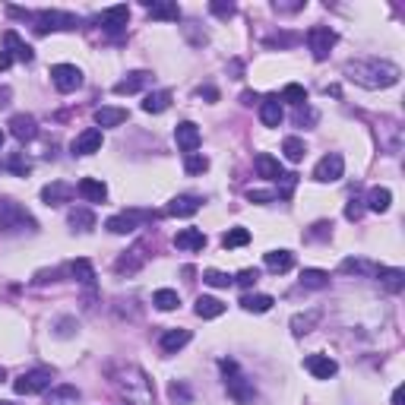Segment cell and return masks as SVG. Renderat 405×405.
Listing matches in <instances>:
<instances>
[{
    "label": "cell",
    "instance_id": "obj_32",
    "mask_svg": "<svg viewBox=\"0 0 405 405\" xmlns=\"http://www.w3.org/2000/svg\"><path fill=\"white\" fill-rule=\"evenodd\" d=\"M45 402L48 405H76L79 402V390L76 386H54V390H48Z\"/></svg>",
    "mask_w": 405,
    "mask_h": 405
},
{
    "label": "cell",
    "instance_id": "obj_1",
    "mask_svg": "<svg viewBox=\"0 0 405 405\" xmlns=\"http://www.w3.org/2000/svg\"><path fill=\"white\" fill-rule=\"evenodd\" d=\"M105 377L111 390L130 405H152V380L143 368H136L130 361H114L105 368Z\"/></svg>",
    "mask_w": 405,
    "mask_h": 405
},
{
    "label": "cell",
    "instance_id": "obj_7",
    "mask_svg": "<svg viewBox=\"0 0 405 405\" xmlns=\"http://www.w3.org/2000/svg\"><path fill=\"white\" fill-rule=\"evenodd\" d=\"M336 32L330 29V26H314V29L308 32V45H310V54H314V60H326L332 51V45H336Z\"/></svg>",
    "mask_w": 405,
    "mask_h": 405
},
{
    "label": "cell",
    "instance_id": "obj_23",
    "mask_svg": "<svg viewBox=\"0 0 405 405\" xmlns=\"http://www.w3.org/2000/svg\"><path fill=\"white\" fill-rule=\"evenodd\" d=\"M146 10H149L152 19H168V23H178L180 19V7L178 3H168V0H146Z\"/></svg>",
    "mask_w": 405,
    "mask_h": 405
},
{
    "label": "cell",
    "instance_id": "obj_47",
    "mask_svg": "<svg viewBox=\"0 0 405 405\" xmlns=\"http://www.w3.org/2000/svg\"><path fill=\"white\" fill-rule=\"evenodd\" d=\"M209 13L218 16V19H232V16H234V3H225V0H212V3H209Z\"/></svg>",
    "mask_w": 405,
    "mask_h": 405
},
{
    "label": "cell",
    "instance_id": "obj_52",
    "mask_svg": "<svg viewBox=\"0 0 405 405\" xmlns=\"http://www.w3.org/2000/svg\"><path fill=\"white\" fill-rule=\"evenodd\" d=\"M361 216H364V206H361V200H352L346 206V218H348V222H358Z\"/></svg>",
    "mask_w": 405,
    "mask_h": 405
},
{
    "label": "cell",
    "instance_id": "obj_48",
    "mask_svg": "<svg viewBox=\"0 0 405 405\" xmlns=\"http://www.w3.org/2000/svg\"><path fill=\"white\" fill-rule=\"evenodd\" d=\"M168 396H171V402H190V390L184 383H171V386H168Z\"/></svg>",
    "mask_w": 405,
    "mask_h": 405
},
{
    "label": "cell",
    "instance_id": "obj_4",
    "mask_svg": "<svg viewBox=\"0 0 405 405\" xmlns=\"http://www.w3.org/2000/svg\"><path fill=\"white\" fill-rule=\"evenodd\" d=\"M54 380L51 368H32L26 374H19V380H13V393L16 396H35V393H48Z\"/></svg>",
    "mask_w": 405,
    "mask_h": 405
},
{
    "label": "cell",
    "instance_id": "obj_9",
    "mask_svg": "<svg viewBox=\"0 0 405 405\" xmlns=\"http://www.w3.org/2000/svg\"><path fill=\"white\" fill-rule=\"evenodd\" d=\"M98 23H102V29H105V35H111V38H120L124 32H127V23H130V7H111V10H105V13L98 16Z\"/></svg>",
    "mask_w": 405,
    "mask_h": 405
},
{
    "label": "cell",
    "instance_id": "obj_28",
    "mask_svg": "<svg viewBox=\"0 0 405 405\" xmlns=\"http://www.w3.org/2000/svg\"><path fill=\"white\" fill-rule=\"evenodd\" d=\"M187 342H190V330H168L165 336L158 339V346H162V352H165V355L180 352Z\"/></svg>",
    "mask_w": 405,
    "mask_h": 405
},
{
    "label": "cell",
    "instance_id": "obj_21",
    "mask_svg": "<svg viewBox=\"0 0 405 405\" xmlns=\"http://www.w3.org/2000/svg\"><path fill=\"white\" fill-rule=\"evenodd\" d=\"M374 276L380 279V285L386 288V292H393V294H399L405 288V272L402 270H393V266H377Z\"/></svg>",
    "mask_w": 405,
    "mask_h": 405
},
{
    "label": "cell",
    "instance_id": "obj_41",
    "mask_svg": "<svg viewBox=\"0 0 405 405\" xmlns=\"http://www.w3.org/2000/svg\"><path fill=\"white\" fill-rule=\"evenodd\" d=\"M3 168H7V171H13V174H19V178H26V174L32 171V162L23 156V152H16V156H10L7 162H3Z\"/></svg>",
    "mask_w": 405,
    "mask_h": 405
},
{
    "label": "cell",
    "instance_id": "obj_30",
    "mask_svg": "<svg viewBox=\"0 0 405 405\" xmlns=\"http://www.w3.org/2000/svg\"><path fill=\"white\" fill-rule=\"evenodd\" d=\"M292 266H294L292 250H270V254H266V270L270 272H288Z\"/></svg>",
    "mask_w": 405,
    "mask_h": 405
},
{
    "label": "cell",
    "instance_id": "obj_8",
    "mask_svg": "<svg viewBox=\"0 0 405 405\" xmlns=\"http://www.w3.org/2000/svg\"><path fill=\"white\" fill-rule=\"evenodd\" d=\"M222 370H225V383H228V393H232L234 402H250L254 399V386L238 374L234 361H222Z\"/></svg>",
    "mask_w": 405,
    "mask_h": 405
},
{
    "label": "cell",
    "instance_id": "obj_26",
    "mask_svg": "<svg viewBox=\"0 0 405 405\" xmlns=\"http://www.w3.org/2000/svg\"><path fill=\"white\" fill-rule=\"evenodd\" d=\"M320 317H323L320 308H310L308 314H294L292 317V332H294V336H308L317 323H320Z\"/></svg>",
    "mask_w": 405,
    "mask_h": 405
},
{
    "label": "cell",
    "instance_id": "obj_6",
    "mask_svg": "<svg viewBox=\"0 0 405 405\" xmlns=\"http://www.w3.org/2000/svg\"><path fill=\"white\" fill-rule=\"evenodd\" d=\"M19 225H29L35 228V218L13 200H0V232H10V228H19Z\"/></svg>",
    "mask_w": 405,
    "mask_h": 405
},
{
    "label": "cell",
    "instance_id": "obj_20",
    "mask_svg": "<svg viewBox=\"0 0 405 405\" xmlns=\"http://www.w3.org/2000/svg\"><path fill=\"white\" fill-rule=\"evenodd\" d=\"M282 102H279V95H270V98H263V105H260V120H263V127H279L282 124Z\"/></svg>",
    "mask_w": 405,
    "mask_h": 405
},
{
    "label": "cell",
    "instance_id": "obj_36",
    "mask_svg": "<svg viewBox=\"0 0 405 405\" xmlns=\"http://www.w3.org/2000/svg\"><path fill=\"white\" fill-rule=\"evenodd\" d=\"M390 202H393L390 187H374L368 194V209L370 212H386V209H390Z\"/></svg>",
    "mask_w": 405,
    "mask_h": 405
},
{
    "label": "cell",
    "instance_id": "obj_27",
    "mask_svg": "<svg viewBox=\"0 0 405 405\" xmlns=\"http://www.w3.org/2000/svg\"><path fill=\"white\" fill-rule=\"evenodd\" d=\"M194 310H196V317H202V320H216V317L225 314V304H222L218 298H209V294H200Z\"/></svg>",
    "mask_w": 405,
    "mask_h": 405
},
{
    "label": "cell",
    "instance_id": "obj_62",
    "mask_svg": "<svg viewBox=\"0 0 405 405\" xmlns=\"http://www.w3.org/2000/svg\"><path fill=\"white\" fill-rule=\"evenodd\" d=\"M0 146H3V130H0Z\"/></svg>",
    "mask_w": 405,
    "mask_h": 405
},
{
    "label": "cell",
    "instance_id": "obj_35",
    "mask_svg": "<svg viewBox=\"0 0 405 405\" xmlns=\"http://www.w3.org/2000/svg\"><path fill=\"white\" fill-rule=\"evenodd\" d=\"M143 263H146V256H143V247H133V250H130V254H124L117 263H114V270H117L120 276H124V272H136V270H140V266H143Z\"/></svg>",
    "mask_w": 405,
    "mask_h": 405
},
{
    "label": "cell",
    "instance_id": "obj_42",
    "mask_svg": "<svg viewBox=\"0 0 405 405\" xmlns=\"http://www.w3.org/2000/svg\"><path fill=\"white\" fill-rule=\"evenodd\" d=\"M282 102H292V105H304L308 102V89L304 86H298V83H288L285 89H282Z\"/></svg>",
    "mask_w": 405,
    "mask_h": 405
},
{
    "label": "cell",
    "instance_id": "obj_22",
    "mask_svg": "<svg viewBox=\"0 0 405 405\" xmlns=\"http://www.w3.org/2000/svg\"><path fill=\"white\" fill-rule=\"evenodd\" d=\"M67 272L76 279V282H79V285L95 288V270H92L89 260H83V256H79V260H70L67 263Z\"/></svg>",
    "mask_w": 405,
    "mask_h": 405
},
{
    "label": "cell",
    "instance_id": "obj_45",
    "mask_svg": "<svg viewBox=\"0 0 405 405\" xmlns=\"http://www.w3.org/2000/svg\"><path fill=\"white\" fill-rule=\"evenodd\" d=\"M184 171H187V174H202V171H209V158H206V156H196V152H190V156L184 158Z\"/></svg>",
    "mask_w": 405,
    "mask_h": 405
},
{
    "label": "cell",
    "instance_id": "obj_2",
    "mask_svg": "<svg viewBox=\"0 0 405 405\" xmlns=\"http://www.w3.org/2000/svg\"><path fill=\"white\" fill-rule=\"evenodd\" d=\"M399 76H402V70L380 57H358L346 64V79L364 86V89H390L399 83Z\"/></svg>",
    "mask_w": 405,
    "mask_h": 405
},
{
    "label": "cell",
    "instance_id": "obj_38",
    "mask_svg": "<svg viewBox=\"0 0 405 405\" xmlns=\"http://www.w3.org/2000/svg\"><path fill=\"white\" fill-rule=\"evenodd\" d=\"M70 225L79 228V232H89V228H95V212L92 209H70Z\"/></svg>",
    "mask_w": 405,
    "mask_h": 405
},
{
    "label": "cell",
    "instance_id": "obj_44",
    "mask_svg": "<svg viewBox=\"0 0 405 405\" xmlns=\"http://www.w3.org/2000/svg\"><path fill=\"white\" fill-rule=\"evenodd\" d=\"M202 282H206V285H212V288L234 285V279L228 276V272H218V270H206V272H202Z\"/></svg>",
    "mask_w": 405,
    "mask_h": 405
},
{
    "label": "cell",
    "instance_id": "obj_53",
    "mask_svg": "<svg viewBox=\"0 0 405 405\" xmlns=\"http://www.w3.org/2000/svg\"><path fill=\"white\" fill-rule=\"evenodd\" d=\"M330 228H332L330 222H317V225L310 228V234H308V238H314V241H317V238H326V234H330Z\"/></svg>",
    "mask_w": 405,
    "mask_h": 405
},
{
    "label": "cell",
    "instance_id": "obj_59",
    "mask_svg": "<svg viewBox=\"0 0 405 405\" xmlns=\"http://www.w3.org/2000/svg\"><path fill=\"white\" fill-rule=\"evenodd\" d=\"M241 102H244V105H254V102H256V92H244V95H241Z\"/></svg>",
    "mask_w": 405,
    "mask_h": 405
},
{
    "label": "cell",
    "instance_id": "obj_18",
    "mask_svg": "<svg viewBox=\"0 0 405 405\" xmlns=\"http://www.w3.org/2000/svg\"><path fill=\"white\" fill-rule=\"evenodd\" d=\"M76 194L83 196L86 202H105L108 187H105V180H98V178H83L76 184Z\"/></svg>",
    "mask_w": 405,
    "mask_h": 405
},
{
    "label": "cell",
    "instance_id": "obj_37",
    "mask_svg": "<svg viewBox=\"0 0 405 405\" xmlns=\"http://www.w3.org/2000/svg\"><path fill=\"white\" fill-rule=\"evenodd\" d=\"M152 304H156L158 310H174L180 304V294L174 292V288H158V292L152 294Z\"/></svg>",
    "mask_w": 405,
    "mask_h": 405
},
{
    "label": "cell",
    "instance_id": "obj_16",
    "mask_svg": "<svg viewBox=\"0 0 405 405\" xmlns=\"http://www.w3.org/2000/svg\"><path fill=\"white\" fill-rule=\"evenodd\" d=\"M10 133L19 140V143H29V140H35L38 136V124L32 114H13L10 117Z\"/></svg>",
    "mask_w": 405,
    "mask_h": 405
},
{
    "label": "cell",
    "instance_id": "obj_58",
    "mask_svg": "<svg viewBox=\"0 0 405 405\" xmlns=\"http://www.w3.org/2000/svg\"><path fill=\"white\" fill-rule=\"evenodd\" d=\"M3 105H10V89L7 86H0V108Z\"/></svg>",
    "mask_w": 405,
    "mask_h": 405
},
{
    "label": "cell",
    "instance_id": "obj_24",
    "mask_svg": "<svg viewBox=\"0 0 405 405\" xmlns=\"http://www.w3.org/2000/svg\"><path fill=\"white\" fill-rule=\"evenodd\" d=\"M174 247L180 250H202L206 247V234L200 228H184V232L174 234Z\"/></svg>",
    "mask_w": 405,
    "mask_h": 405
},
{
    "label": "cell",
    "instance_id": "obj_29",
    "mask_svg": "<svg viewBox=\"0 0 405 405\" xmlns=\"http://www.w3.org/2000/svg\"><path fill=\"white\" fill-rule=\"evenodd\" d=\"M256 174H260V178H270V180H279L282 178V165H279V158H272L270 152H260V156H256Z\"/></svg>",
    "mask_w": 405,
    "mask_h": 405
},
{
    "label": "cell",
    "instance_id": "obj_3",
    "mask_svg": "<svg viewBox=\"0 0 405 405\" xmlns=\"http://www.w3.org/2000/svg\"><path fill=\"white\" fill-rule=\"evenodd\" d=\"M32 23H35L38 35H48V32L76 29V26H79V19H76L73 13H64V10H38V13H32Z\"/></svg>",
    "mask_w": 405,
    "mask_h": 405
},
{
    "label": "cell",
    "instance_id": "obj_34",
    "mask_svg": "<svg viewBox=\"0 0 405 405\" xmlns=\"http://www.w3.org/2000/svg\"><path fill=\"white\" fill-rule=\"evenodd\" d=\"M124 120H127V111H124V108H98L95 111L98 127H120Z\"/></svg>",
    "mask_w": 405,
    "mask_h": 405
},
{
    "label": "cell",
    "instance_id": "obj_10",
    "mask_svg": "<svg viewBox=\"0 0 405 405\" xmlns=\"http://www.w3.org/2000/svg\"><path fill=\"white\" fill-rule=\"evenodd\" d=\"M51 83L57 86V92H76L83 86V73L73 64H57V67H51Z\"/></svg>",
    "mask_w": 405,
    "mask_h": 405
},
{
    "label": "cell",
    "instance_id": "obj_31",
    "mask_svg": "<svg viewBox=\"0 0 405 405\" xmlns=\"http://www.w3.org/2000/svg\"><path fill=\"white\" fill-rule=\"evenodd\" d=\"M168 108H171V92H168V89L149 92V95H146V102H143V111L146 114H162V111H168Z\"/></svg>",
    "mask_w": 405,
    "mask_h": 405
},
{
    "label": "cell",
    "instance_id": "obj_51",
    "mask_svg": "<svg viewBox=\"0 0 405 405\" xmlns=\"http://www.w3.org/2000/svg\"><path fill=\"white\" fill-rule=\"evenodd\" d=\"M73 330H76V320H73V317H64V320H57V336L60 339L73 336Z\"/></svg>",
    "mask_w": 405,
    "mask_h": 405
},
{
    "label": "cell",
    "instance_id": "obj_5",
    "mask_svg": "<svg viewBox=\"0 0 405 405\" xmlns=\"http://www.w3.org/2000/svg\"><path fill=\"white\" fill-rule=\"evenodd\" d=\"M146 222H152V212L146 209H130V212H120V216H111L105 222V228L111 234H130L136 232L140 225H146Z\"/></svg>",
    "mask_w": 405,
    "mask_h": 405
},
{
    "label": "cell",
    "instance_id": "obj_60",
    "mask_svg": "<svg viewBox=\"0 0 405 405\" xmlns=\"http://www.w3.org/2000/svg\"><path fill=\"white\" fill-rule=\"evenodd\" d=\"M200 95H206V98H218V92H216V89H200Z\"/></svg>",
    "mask_w": 405,
    "mask_h": 405
},
{
    "label": "cell",
    "instance_id": "obj_40",
    "mask_svg": "<svg viewBox=\"0 0 405 405\" xmlns=\"http://www.w3.org/2000/svg\"><path fill=\"white\" fill-rule=\"evenodd\" d=\"M282 152H285V158H288V162H301V158L308 156V146L301 143L298 136H288L285 143H282Z\"/></svg>",
    "mask_w": 405,
    "mask_h": 405
},
{
    "label": "cell",
    "instance_id": "obj_15",
    "mask_svg": "<svg viewBox=\"0 0 405 405\" xmlns=\"http://www.w3.org/2000/svg\"><path fill=\"white\" fill-rule=\"evenodd\" d=\"M152 83V73L149 70H133V73H127L120 83H114V95H133V92H140L143 86Z\"/></svg>",
    "mask_w": 405,
    "mask_h": 405
},
{
    "label": "cell",
    "instance_id": "obj_12",
    "mask_svg": "<svg viewBox=\"0 0 405 405\" xmlns=\"http://www.w3.org/2000/svg\"><path fill=\"white\" fill-rule=\"evenodd\" d=\"M102 143H105L102 130H98V127H86L83 133L73 140V146H70V149H73V156H92V152L102 149Z\"/></svg>",
    "mask_w": 405,
    "mask_h": 405
},
{
    "label": "cell",
    "instance_id": "obj_54",
    "mask_svg": "<svg viewBox=\"0 0 405 405\" xmlns=\"http://www.w3.org/2000/svg\"><path fill=\"white\" fill-rule=\"evenodd\" d=\"M298 38L294 35H288V32H282V35H276V38H270V45H294Z\"/></svg>",
    "mask_w": 405,
    "mask_h": 405
},
{
    "label": "cell",
    "instance_id": "obj_39",
    "mask_svg": "<svg viewBox=\"0 0 405 405\" xmlns=\"http://www.w3.org/2000/svg\"><path fill=\"white\" fill-rule=\"evenodd\" d=\"M301 285L304 288H326L330 285V272H323V270H304L301 272Z\"/></svg>",
    "mask_w": 405,
    "mask_h": 405
},
{
    "label": "cell",
    "instance_id": "obj_33",
    "mask_svg": "<svg viewBox=\"0 0 405 405\" xmlns=\"http://www.w3.org/2000/svg\"><path fill=\"white\" fill-rule=\"evenodd\" d=\"M272 304H276L272 294H244V298H241V308L247 310V314H266Z\"/></svg>",
    "mask_w": 405,
    "mask_h": 405
},
{
    "label": "cell",
    "instance_id": "obj_11",
    "mask_svg": "<svg viewBox=\"0 0 405 405\" xmlns=\"http://www.w3.org/2000/svg\"><path fill=\"white\" fill-rule=\"evenodd\" d=\"M342 171H346V162H342V156H339V152H330V156H323L320 162H317L314 180H320V184H332V180L342 178Z\"/></svg>",
    "mask_w": 405,
    "mask_h": 405
},
{
    "label": "cell",
    "instance_id": "obj_49",
    "mask_svg": "<svg viewBox=\"0 0 405 405\" xmlns=\"http://www.w3.org/2000/svg\"><path fill=\"white\" fill-rule=\"evenodd\" d=\"M256 279H260V272H256V270H241L238 276H234V282H238V285H244V288H250V285H256Z\"/></svg>",
    "mask_w": 405,
    "mask_h": 405
},
{
    "label": "cell",
    "instance_id": "obj_57",
    "mask_svg": "<svg viewBox=\"0 0 405 405\" xmlns=\"http://www.w3.org/2000/svg\"><path fill=\"white\" fill-rule=\"evenodd\" d=\"M393 405H405V390L402 386H396V393H393Z\"/></svg>",
    "mask_w": 405,
    "mask_h": 405
},
{
    "label": "cell",
    "instance_id": "obj_13",
    "mask_svg": "<svg viewBox=\"0 0 405 405\" xmlns=\"http://www.w3.org/2000/svg\"><path fill=\"white\" fill-rule=\"evenodd\" d=\"M73 196H76V187L67 184V180H51L48 187H41V200H45L48 206H64V202H70Z\"/></svg>",
    "mask_w": 405,
    "mask_h": 405
},
{
    "label": "cell",
    "instance_id": "obj_56",
    "mask_svg": "<svg viewBox=\"0 0 405 405\" xmlns=\"http://www.w3.org/2000/svg\"><path fill=\"white\" fill-rule=\"evenodd\" d=\"M10 64H13V57H10L7 51H0V73H3V70H10Z\"/></svg>",
    "mask_w": 405,
    "mask_h": 405
},
{
    "label": "cell",
    "instance_id": "obj_50",
    "mask_svg": "<svg viewBox=\"0 0 405 405\" xmlns=\"http://www.w3.org/2000/svg\"><path fill=\"white\" fill-rule=\"evenodd\" d=\"M250 202H276V194L272 190H247Z\"/></svg>",
    "mask_w": 405,
    "mask_h": 405
},
{
    "label": "cell",
    "instance_id": "obj_25",
    "mask_svg": "<svg viewBox=\"0 0 405 405\" xmlns=\"http://www.w3.org/2000/svg\"><path fill=\"white\" fill-rule=\"evenodd\" d=\"M168 216H178V218H187V216H196L200 212V200L196 196H174L171 202H168Z\"/></svg>",
    "mask_w": 405,
    "mask_h": 405
},
{
    "label": "cell",
    "instance_id": "obj_61",
    "mask_svg": "<svg viewBox=\"0 0 405 405\" xmlns=\"http://www.w3.org/2000/svg\"><path fill=\"white\" fill-rule=\"evenodd\" d=\"M0 380H7V370H3V368H0Z\"/></svg>",
    "mask_w": 405,
    "mask_h": 405
},
{
    "label": "cell",
    "instance_id": "obj_55",
    "mask_svg": "<svg viewBox=\"0 0 405 405\" xmlns=\"http://www.w3.org/2000/svg\"><path fill=\"white\" fill-rule=\"evenodd\" d=\"M304 3H276V10H282V13H294V10H301Z\"/></svg>",
    "mask_w": 405,
    "mask_h": 405
},
{
    "label": "cell",
    "instance_id": "obj_17",
    "mask_svg": "<svg viewBox=\"0 0 405 405\" xmlns=\"http://www.w3.org/2000/svg\"><path fill=\"white\" fill-rule=\"evenodd\" d=\"M304 368H308L317 380H330V377H336L339 364L330 355H308V358H304Z\"/></svg>",
    "mask_w": 405,
    "mask_h": 405
},
{
    "label": "cell",
    "instance_id": "obj_19",
    "mask_svg": "<svg viewBox=\"0 0 405 405\" xmlns=\"http://www.w3.org/2000/svg\"><path fill=\"white\" fill-rule=\"evenodd\" d=\"M3 45H7V54H10L13 60H23V64H32V57H35V54H32V48L26 45V41H23L19 35H16L13 29H7V32H3Z\"/></svg>",
    "mask_w": 405,
    "mask_h": 405
},
{
    "label": "cell",
    "instance_id": "obj_14",
    "mask_svg": "<svg viewBox=\"0 0 405 405\" xmlns=\"http://www.w3.org/2000/svg\"><path fill=\"white\" fill-rule=\"evenodd\" d=\"M174 140H178V149L180 152H196L200 149V127H196V124H190V120H184V124H178V127H174Z\"/></svg>",
    "mask_w": 405,
    "mask_h": 405
},
{
    "label": "cell",
    "instance_id": "obj_43",
    "mask_svg": "<svg viewBox=\"0 0 405 405\" xmlns=\"http://www.w3.org/2000/svg\"><path fill=\"white\" fill-rule=\"evenodd\" d=\"M247 241H250V232H247V228H232V232H225L222 244H225V250H232V247H244Z\"/></svg>",
    "mask_w": 405,
    "mask_h": 405
},
{
    "label": "cell",
    "instance_id": "obj_46",
    "mask_svg": "<svg viewBox=\"0 0 405 405\" xmlns=\"http://www.w3.org/2000/svg\"><path fill=\"white\" fill-rule=\"evenodd\" d=\"M342 272H348V276H352V272H361V276H374L377 266H370L368 260H346V263H342Z\"/></svg>",
    "mask_w": 405,
    "mask_h": 405
},
{
    "label": "cell",
    "instance_id": "obj_63",
    "mask_svg": "<svg viewBox=\"0 0 405 405\" xmlns=\"http://www.w3.org/2000/svg\"><path fill=\"white\" fill-rule=\"evenodd\" d=\"M0 405H10V402H0Z\"/></svg>",
    "mask_w": 405,
    "mask_h": 405
}]
</instances>
